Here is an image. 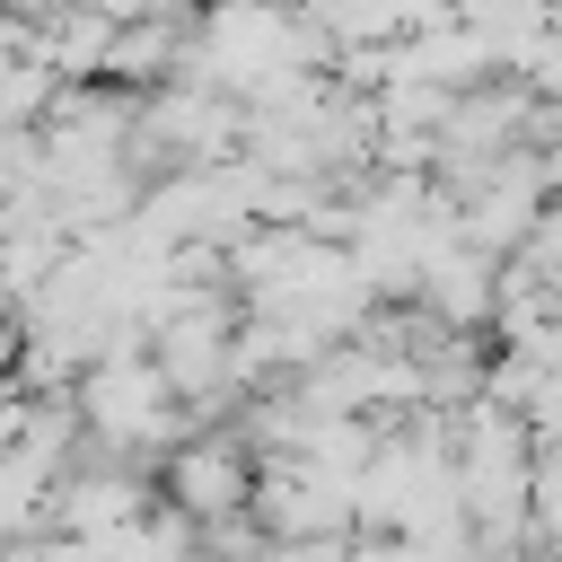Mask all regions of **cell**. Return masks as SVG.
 Wrapping results in <instances>:
<instances>
[{
    "instance_id": "cell-1",
    "label": "cell",
    "mask_w": 562,
    "mask_h": 562,
    "mask_svg": "<svg viewBox=\"0 0 562 562\" xmlns=\"http://www.w3.org/2000/svg\"><path fill=\"white\" fill-rule=\"evenodd\" d=\"M176 492H184V509H237V457L220 448H193L184 465H176Z\"/></svg>"
}]
</instances>
